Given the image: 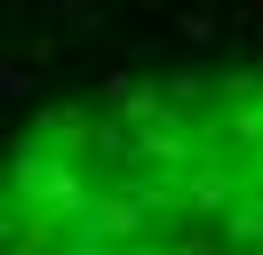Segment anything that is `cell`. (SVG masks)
<instances>
[{
  "label": "cell",
  "mask_w": 263,
  "mask_h": 255,
  "mask_svg": "<svg viewBox=\"0 0 263 255\" xmlns=\"http://www.w3.org/2000/svg\"><path fill=\"white\" fill-rule=\"evenodd\" d=\"M0 255H263V64L120 72L8 143Z\"/></svg>",
  "instance_id": "obj_1"
}]
</instances>
